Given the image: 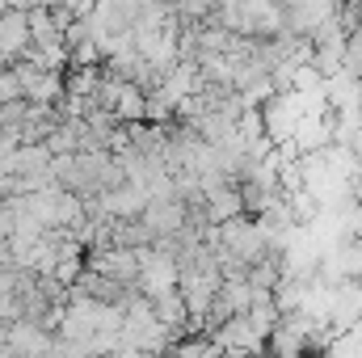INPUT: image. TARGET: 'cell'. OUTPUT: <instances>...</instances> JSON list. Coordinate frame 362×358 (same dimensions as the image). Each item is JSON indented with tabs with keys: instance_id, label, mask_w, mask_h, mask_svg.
<instances>
[{
	"instance_id": "6da1fadb",
	"label": "cell",
	"mask_w": 362,
	"mask_h": 358,
	"mask_svg": "<svg viewBox=\"0 0 362 358\" xmlns=\"http://www.w3.org/2000/svg\"><path fill=\"white\" fill-rule=\"evenodd\" d=\"M97 274H105V278H114V282H135V270H139V258H135V245H105L101 253H93V266Z\"/></svg>"
},
{
	"instance_id": "7a4b0ae2",
	"label": "cell",
	"mask_w": 362,
	"mask_h": 358,
	"mask_svg": "<svg viewBox=\"0 0 362 358\" xmlns=\"http://www.w3.org/2000/svg\"><path fill=\"white\" fill-rule=\"evenodd\" d=\"M240 211H245V198H240V190L232 181H219L215 190H206V215H211V224H223V219H232Z\"/></svg>"
}]
</instances>
